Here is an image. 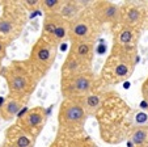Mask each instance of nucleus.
Returning <instances> with one entry per match:
<instances>
[{
	"label": "nucleus",
	"mask_w": 148,
	"mask_h": 147,
	"mask_svg": "<svg viewBox=\"0 0 148 147\" xmlns=\"http://www.w3.org/2000/svg\"><path fill=\"white\" fill-rule=\"evenodd\" d=\"M135 63H136V53L134 46L114 45L112 54L103 66V79L110 84L122 83L132 75Z\"/></svg>",
	"instance_id": "f257e3e1"
},
{
	"label": "nucleus",
	"mask_w": 148,
	"mask_h": 147,
	"mask_svg": "<svg viewBox=\"0 0 148 147\" xmlns=\"http://www.w3.org/2000/svg\"><path fill=\"white\" fill-rule=\"evenodd\" d=\"M3 75L8 86L9 96L20 99H29L39 79L26 62L20 61L12 62L7 68H4Z\"/></svg>",
	"instance_id": "f03ea898"
},
{
	"label": "nucleus",
	"mask_w": 148,
	"mask_h": 147,
	"mask_svg": "<svg viewBox=\"0 0 148 147\" xmlns=\"http://www.w3.org/2000/svg\"><path fill=\"white\" fill-rule=\"evenodd\" d=\"M26 13L21 4L5 3L3 6V13L0 14V37L8 43L17 39L26 24Z\"/></svg>",
	"instance_id": "7ed1b4c3"
},
{
	"label": "nucleus",
	"mask_w": 148,
	"mask_h": 147,
	"mask_svg": "<svg viewBox=\"0 0 148 147\" xmlns=\"http://www.w3.org/2000/svg\"><path fill=\"white\" fill-rule=\"evenodd\" d=\"M88 114L77 99H64L58 112L59 130L66 134L81 131L87 122Z\"/></svg>",
	"instance_id": "20e7f679"
},
{
	"label": "nucleus",
	"mask_w": 148,
	"mask_h": 147,
	"mask_svg": "<svg viewBox=\"0 0 148 147\" xmlns=\"http://www.w3.org/2000/svg\"><path fill=\"white\" fill-rule=\"evenodd\" d=\"M56 54H58V46L41 36L32 47L30 55L26 63L38 78H42L54 64Z\"/></svg>",
	"instance_id": "39448f33"
},
{
	"label": "nucleus",
	"mask_w": 148,
	"mask_h": 147,
	"mask_svg": "<svg viewBox=\"0 0 148 147\" xmlns=\"http://www.w3.org/2000/svg\"><path fill=\"white\" fill-rule=\"evenodd\" d=\"M96 84L95 74L84 72L79 75L62 76L60 91L64 99H81L92 93Z\"/></svg>",
	"instance_id": "423d86ee"
},
{
	"label": "nucleus",
	"mask_w": 148,
	"mask_h": 147,
	"mask_svg": "<svg viewBox=\"0 0 148 147\" xmlns=\"http://www.w3.org/2000/svg\"><path fill=\"white\" fill-rule=\"evenodd\" d=\"M47 121V112L42 106H34V108L26 110L23 116L16 121V125L20 126L25 133H28L32 138L37 139L41 134L43 126Z\"/></svg>",
	"instance_id": "0eeeda50"
},
{
	"label": "nucleus",
	"mask_w": 148,
	"mask_h": 147,
	"mask_svg": "<svg viewBox=\"0 0 148 147\" xmlns=\"http://www.w3.org/2000/svg\"><path fill=\"white\" fill-rule=\"evenodd\" d=\"M70 32V21L64 20L59 14H49L45 16L43 26H42V36L59 46L68 37Z\"/></svg>",
	"instance_id": "6e6552de"
},
{
	"label": "nucleus",
	"mask_w": 148,
	"mask_h": 147,
	"mask_svg": "<svg viewBox=\"0 0 148 147\" xmlns=\"http://www.w3.org/2000/svg\"><path fill=\"white\" fill-rule=\"evenodd\" d=\"M96 21L97 20L88 16H79L73 21L70 22V32L68 38L71 42H80V41H93L97 36L96 29ZM98 22V21H97Z\"/></svg>",
	"instance_id": "1a4fd4ad"
},
{
	"label": "nucleus",
	"mask_w": 148,
	"mask_h": 147,
	"mask_svg": "<svg viewBox=\"0 0 148 147\" xmlns=\"http://www.w3.org/2000/svg\"><path fill=\"white\" fill-rule=\"evenodd\" d=\"M93 16L100 24H118L121 22V7L112 1H96Z\"/></svg>",
	"instance_id": "9d476101"
},
{
	"label": "nucleus",
	"mask_w": 148,
	"mask_h": 147,
	"mask_svg": "<svg viewBox=\"0 0 148 147\" xmlns=\"http://www.w3.org/2000/svg\"><path fill=\"white\" fill-rule=\"evenodd\" d=\"M4 139H5L4 141L5 147H34L36 144V139L32 138L16 124L7 129Z\"/></svg>",
	"instance_id": "9b49d317"
},
{
	"label": "nucleus",
	"mask_w": 148,
	"mask_h": 147,
	"mask_svg": "<svg viewBox=\"0 0 148 147\" xmlns=\"http://www.w3.org/2000/svg\"><path fill=\"white\" fill-rule=\"evenodd\" d=\"M29 99H20V97L8 96L4 103L0 105V118L4 121H11L12 118L20 113V110L25 108Z\"/></svg>",
	"instance_id": "f8f14e48"
},
{
	"label": "nucleus",
	"mask_w": 148,
	"mask_h": 147,
	"mask_svg": "<svg viewBox=\"0 0 148 147\" xmlns=\"http://www.w3.org/2000/svg\"><path fill=\"white\" fill-rule=\"evenodd\" d=\"M143 13L134 4H125L121 7V24L122 26H127L131 29H136L142 25Z\"/></svg>",
	"instance_id": "ddd939ff"
},
{
	"label": "nucleus",
	"mask_w": 148,
	"mask_h": 147,
	"mask_svg": "<svg viewBox=\"0 0 148 147\" xmlns=\"http://www.w3.org/2000/svg\"><path fill=\"white\" fill-rule=\"evenodd\" d=\"M92 66L84 63L83 61L75 57L73 54L68 53V55L66 57L63 66H62V76L67 75H79V74H84V72H90Z\"/></svg>",
	"instance_id": "4468645a"
},
{
	"label": "nucleus",
	"mask_w": 148,
	"mask_h": 147,
	"mask_svg": "<svg viewBox=\"0 0 148 147\" xmlns=\"http://www.w3.org/2000/svg\"><path fill=\"white\" fill-rule=\"evenodd\" d=\"M70 53L77 57L84 63L92 66L93 57H95V42L93 41H80L72 42L70 49Z\"/></svg>",
	"instance_id": "2eb2a0df"
},
{
	"label": "nucleus",
	"mask_w": 148,
	"mask_h": 147,
	"mask_svg": "<svg viewBox=\"0 0 148 147\" xmlns=\"http://www.w3.org/2000/svg\"><path fill=\"white\" fill-rule=\"evenodd\" d=\"M77 100L81 103L84 110L87 112L88 116L96 114L100 110L101 105H102V99H101V96L93 95V93L88 95V96H85V97H81V99H77Z\"/></svg>",
	"instance_id": "dca6fc26"
},
{
	"label": "nucleus",
	"mask_w": 148,
	"mask_h": 147,
	"mask_svg": "<svg viewBox=\"0 0 148 147\" xmlns=\"http://www.w3.org/2000/svg\"><path fill=\"white\" fill-rule=\"evenodd\" d=\"M80 3L81 1H63V6H62L58 14L70 22L73 21L79 17V12L81 11Z\"/></svg>",
	"instance_id": "f3484780"
},
{
	"label": "nucleus",
	"mask_w": 148,
	"mask_h": 147,
	"mask_svg": "<svg viewBox=\"0 0 148 147\" xmlns=\"http://www.w3.org/2000/svg\"><path fill=\"white\" fill-rule=\"evenodd\" d=\"M135 42V29L122 26V29L118 33V37L115 38V45L119 46H134Z\"/></svg>",
	"instance_id": "a211bd4d"
},
{
	"label": "nucleus",
	"mask_w": 148,
	"mask_h": 147,
	"mask_svg": "<svg viewBox=\"0 0 148 147\" xmlns=\"http://www.w3.org/2000/svg\"><path fill=\"white\" fill-rule=\"evenodd\" d=\"M148 141V130L144 126L135 128L131 133V142L136 147H143Z\"/></svg>",
	"instance_id": "6ab92c4d"
},
{
	"label": "nucleus",
	"mask_w": 148,
	"mask_h": 147,
	"mask_svg": "<svg viewBox=\"0 0 148 147\" xmlns=\"http://www.w3.org/2000/svg\"><path fill=\"white\" fill-rule=\"evenodd\" d=\"M62 6H63L62 0H41V8L45 12V16L58 14Z\"/></svg>",
	"instance_id": "aec40b11"
},
{
	"label": "nucleus",
	"mask_w": 148,
	"mask_h": 147,
	"mask_svg": "<svg viewBox=\"0 0 148 147\" xmlns=\"http://www.w3.org/2000/svg\"><path fill=\"white\" fill-rule=\"evenodd\" d=\"M70 147H96L89 138H75L70 141Z\"/></svg>",
	"instance_id": "412c9836"
},
{
	"label": "nucleus",
	"mask_w": 148,
	"mask_h": 147,
	"mask_svg": "<svg viewBox=\"0 0 148 147\" xmlns=\"http://www.w3.org/2000/svg\"><path fill=\"white\" fill-rule=\"evenodd\" d=\"M21 6L24 7V9L33 11V9L41 8V0H25V1H21Z\"/></svg>",
	"instance_id": "4be33fe9"
},
{
	"label": "nucleus",
	"mask_w": 148,
	"mask_h": 147,
	"mask_svg": "<svg viewBox=\"0 0 148 147\" xmlns=\"http://www.w3.org/2000/svg\"><path fill=\"white\" fill-rule=\"evenodd\" d=\"M49 147H70V141H67L64 137L63 138H56V141L53 142Z\"/></svg>",
	"instance_id": "5701e85b"
},
{
	"label": "nucleus",
	"mask_w": 148,
	"mask_h": 147,
	"mask_svg": "<svg viewBox=\"0 0 148 147\" xmlns=\"http://www.w3.org/2000/svg\"><path fill=\"white\" fill-rule=\"evenodd\" d=\"M8 42L4 41L1 37H0V61H3L7 57V47H8Z\"/></svg>",
	"instance_id": "b1692460"
},
{
	"label": "nucleus",
	"mask_w": 148,
	"mask_h": 147,
	"mask_svg": "<svg viewBox=\"0 0 148 147\" xmlns=\"http://www.w3.org/2000/svg\"><path fill=\"white\" fill-rule=\"evenodd\" d=\"M143 96L145 100H148V80L143 84Z\"/></svg>",
	"instance_id": "393cba45"
},
{
	"label": "nucleus",
	"mask_w": 148,
	"mask_h": 147,
	"mask_svg": "<svg viewBox=\"0 0 148 147\" xmlns=\"http://www.w3.org/2000/svg\"><path fill=\"white\" fill-rule=\"evenodd\" d=\"M3 71H4V67H3V61H0V75L3 74Z\"/></svg>",
	"instance_id": "a878e982"
},
{
	"label": "nucleus",
	"mask_w": 148,
	"mask_h": 147,
	"mask_svg": "<svg viewBox=\"0 0 148 147\" xmlns=\"http://www.w3.org/2000/svg\"><path fill=\"white\" fill-rule=\"evenodd\" d=\"M0 119H1V118H0Z\"/></svg>",
	"instance_id": "bb28decb"
}]
</instances>
